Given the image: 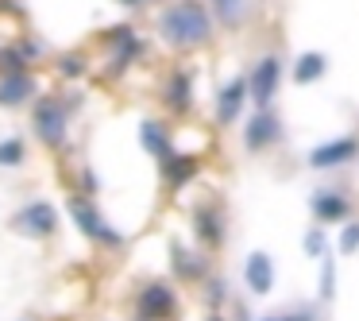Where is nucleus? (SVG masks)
Returning <instances> with one entry per match:
<instances>
[{
	"label": "nucleus",
	"instance_id": "obj_1",
	"mask_svg": "<svg viewBox=\"0 0 359 321\" xmlns=\"http://www.w3.org/2000/svg\"><path fill=\"white\" fill-rule=\"evenodd\" d=\"M158 27H163V35L174 43V47H197V43L209 39V12L201 8V4H194V0H178L174 8L163 12V20H158Z\"/></svg>",
	"mask_w": 359,
	"mask_h": 321
},
{
	"label": "nucleus",
	"instance_id": "obj_2",
	"mask_svg": "<svg viewBox=\"0 0 359 321\" xmlns=\"http://www.w3.org/2000/svg\"><path fill=\"white\" fill-rule=\"evenodd\" d=\"M70 213H74V221L81 225V232H86L89 240L109 244V248H116V244H120L116 228H109V225H104V221H101V213H97L93 205L86 202V197H74V202H70Z\"/></svg>",
	"mask_w": 359,
	"mask_h": 321
},
{
	"label": "nucleus",
	"instance_id": "obj_3",
	"mask_svg": "<svg viewBox=\"0 0 359 321\" xmlns=\"http://www.w3.org/2000/svg\"><path fill=\"white\" fill-rule=\"evenodd\" d=\"M35 132H39L43 143H50V148H62L66 143V112L58 101H39V109H35Z\"/></svg>",
	"mask_w": 359,
	"mask_h": 321
},
{
	"label": "nucleus",
	"instance_id": "obj_4",
	"mask_svg": "<svg viewBox=\"0 0 359 321\" xmlns=\"http://www.w3.org/2000/svg\"><path fill=\"white\" fill-rule=\"evenodd\" d=\"M278 78H282V63H278V55H266L263 63L255 66L251 81H248V93L255 97L259 109H263V105H271L274 89H278Z\"/></svg>",
	"mask_w": 359,
	"mask_h": 321
},
{
	"label": "nucleus",
	"instance_id": "obj_5",
	"mask_svg": "<svg viewBox=\"0 0 359 321\" xmlns=\"http://www.w3.org/2000/svg\"><path fill=\"white\" fill-rule=\"evenodd\" d=\"M274 136H278V117H274L271 109H259L255 117L248 120V132H243V140H248L251 151H263L266 143H274Z\"/></svg>",
	"mask_w": 359,
	"mask_h": 321
},
{
	"label": "nucleus",
	"instance_id": "obj_6",
	"mask_svg": "<svg viewBox=\"0 0 359 321\" xmlns=\"http://www.w3.org/2000/svg\"><path fill=\"white\" fill-rule=\"evenodd\" d=\"M16 225L24 228V232H32V236H50L55 232V209H50L47 202H32V205L20 209Z\"/></svg>",
	"mask_w": 359,
	"mask_h": 321
},
{
	"label": "nucleus",
	"instance_id": "obj_7",
	"mask_svg": "<svg viewBox=\"0 0 359 321\" xmlns=\"http://www.w3.org/2000/svg\"><path fill=\"white\" fill-rule=\"evenodd\" d=\"M174 310V294H170V287H163V282H151V287H143V294H140V313L143 317H166V313Z\"/></svg>",
	"mask_w": 359,
	"mask_h": 321
},
{
	"label": "nucleus",
	"instance_id": "obj_8",
	"mask_svg": "<svg viewBox=\"0 0 359 321\" xmlns=\"http://www.w3.org/2000/svg\"><path fill=\"white\" fill-rule=\"evenodd\" d=\"M351 155H355V136H344V140H332V143H325V148L309 151V163L313 166H340V163H348Z\"/></svg>",
	"mask_w": 359,
	"mask_h": 321
},
{
	"label": "nucleus",
	"instance_id": "obj_9",
	"mask_svg": "<svg viewBox=\"0 0 359 321\" xmlns=\"http://www.w3.org/2000/svg\"><path fill=\"white\" fill-rule=\"evenodd\" d=\"M35 93V81L24 70H12L0 78V105H24Z\"/></svg>",
	"mask_w": 359,
	"mask_h": 321
},
{
	"label": "nucleus",
	"instance_id": "obj_10",
	"mask_svg": "<svg viewBox=\"0 0 359 321\" xmlns=\"http://www.w3.org/2000/svg\"><path fill=\"white\" fill-rule=\"evenodd\" d=\"M243 275H248V287L255 290V294H266L274 282V267H271V256L266 251H255V256H248V267H243Z\"/></svg>",
	"mask_w": 359,
	"mask_h": 321
},
{
	"label": "nucleus",
	"instance_id": "obj_11",
	"mask_svg": "<svg viewBox=\"0 0 359 321\" xmlns=\"http://www.w3.org/2000/svg\"><path fill=\"white\" fill-rule=\"evenodd\" d=\"M243 97H248V81H228V86L220 89V97H217L220 124H232V120L240 117V105H243Z\"/></svg>",
	"mask_w": 359,
	"mask_h": 321
},
{
	"label": "nucleus",
	"instance_id": "obj_12",
	"mask_svg": "<svg viewBox=\"0 0 359 321\" xmlns=\"http://www.w3.org/2000/svg\"><path fill=\"white\" fill-rule=\"evenodd\" d=\"M140 136H143V148H147L155 159H163V163H166V159L174 155V148H170V140H166L163 124H155V120H143Z\"/></svg>",
	"mask_w": 359,
	"mask_h": 321
},
{
	"label": "nucleus",
	"instance_id": "obj_13",
	"mask_svg": "<svg viewBox=\"0 0 359 321\" xmlns=\"http://www.w3.org/2000/svg\"><path fill=\"white\" fill-rule=\"evenodd\" d=\"M313 213H317V221H344L348 217V197L344 194H317Z\"/></svg>",
	"mask_w": 359,
	"mask_h": 321
},
{
	"label": "nucleus",
	"instance_id": "obj_14",
	"mask_svg": "<svg viewBox=\"0 0 359 321\" xmlns=\"http://www.w3.org/2000/svg\"><path fill=\"white\" fill-rule=\"evenodd\" d=\"M325 55H317V51H313V55H302L297 58V66H294V81H302V86H309V81H317L320 74H325Z\"/></svg>",
	"mask_w": 359,
	"mask_h": 321
},
{
	"label": "nucleus",
	"instance_id": "obj_15",
	"mask_svg": "<svg viewBox=\"0 0 359 321\" xmlns=\"http://www.w3.org/2000/svg\"><path fill=\"white\" fill-rule=\"evenodd\" d=\"M194 174H197V163H194V159H182V155H170V159H166V182H170V186H186Z\"/></svg>",
	"mask_w": 359,
	"mask_h": 321
},
{
	"label": "nucleus",
	"instance_id": "obj_16",
	"mask_svg": "<svg viewBox=\"0 0 359 321\" xmlns=\"http://www.w3.org/2000/svg\"><path fill=\"white\" fill-rule=\"evenodd\" d=\"M197 232H201V240H205V244H220V240H224V236H220L224 228H220V221L212 217L209 209L197 213Z\"/></svg>",
	"mask_w": 359,
	"mask_h": 321
},
{
	"label": "nucleus",
	"instance_id": "obj_17",
	"mask_svg": "<svg viewBox=\"0 0 359 321\" xmlns=\"http://www.w3.org/2000/svg\"><path fill=\"white\" fill-rule=\"evenodd\" d=\"M212 8H217V20L220 24H240V12H243V0H212Z\"/></svg>",
	"mask_w": 359,
	"mask_h": 321
},
{
	"label": "nucleus",
	"instance_id": "obj_18",
	"mask_svg": "<svg viewBox=\"0 0 359 321\" xmlns=\"http://www.w3.org/2000/svg\"><path fill=\"white\" fill-rule=\"evenodd\" d=\"M170 105H174V109L189 105V78H186V74H174V78H170Z\"/></svg>",
	"mask_w": 359,
	"mask_h": 321
},
{
	"label": "nucleus",
	"instance_id": "obj_19",
	"mask_svg": "<svg viewBox=\"0 0 359 321\" xmlns=\"http://www.w3.org/2000/svg\"><path fill=\"white\" fill-rule=\"evenodd\" d=\"M24 159V143L20 140H4L0 143V166H16Z\"/></svg>",
	"mask_w": 359,
	"mask_h": 321
},
{
	"label": "nucleus",
	"instance_id": "obj_20",
	"mask_svg": "<svg viewBox=\"0 0 359 321\" xmlns=\"http://www.w3.org/2000/svg\"><path fill=\"white\" fill-rule=\"evenodd\" d=\"M174 259H178V275H189V279L201 275V263H197L194 256H182V248H174Z\"/></svg>",
	"mask_w": 359,
	"mask_h": 321
},
{
	"label": "nucleus",
	"instance_id": "obj_21",
	"mask_svg": "<svg viewBox=\"0 0 359 321\" xmlns=\"http://www.w3.org/2000/svg\"><path fill=\"white\" fill-rule=\"evenodd\" d=\"M332 279H336V267H332V259H325V271H320V298H332Z\"/></svg>",
	"mask_w": 359,
	"mask_h": 321
},
{
	"label": "nucleus",
	"instance_id": "obj_22",
	"mask_svg": "<svg viewBox=\"0 0 359 321\" xmlns=\"http://www.w3.org/2000/svg\"><path fill=\"white\" fill-rule=\"evenodd\" d=\"M359 248V225H348L340 236V251H355Z\"/></svg>",
	"mask_w": 359,
	"mask_h": 321
},
{
	"label": "nucleus",
	"instance_id": "obj_23",
	"mask_svg": "<svg viewBox=\"0 0 359 321\" xmlns=\"http://www.w3.org/2000/svg\"><path fill=\"white\" fill-rule=\"evenodd\" d=\"M305 251H309V256H320V251H325V232H320V228H313V232L305 236Z\"/></svg>",
	"mask_w": 359,
	"mask_h": 321
},
{
	"label": "nucleus",
	"instance_id": "obj_24",
	"mask_svg": "<svg viewBox=\"0 0 359 321\" xmlns=\"http://www.w3.org/2000/svg\"><path fill=\"white\" fill-rule=\"evenodd\" d=\"M224 298V282H209V302H220Z\"/></svg>",
	"mask_w": 359,
	"mask_h": 321
},
{
	"label": "nucleus",
	"instance_id": "obj_25",
	"mask_svg": "<svg viewBox=\"0 0 359 321\" xmlns=\"http://www.w3.org/2000/svg\"><path fill=\"white\" fill-rule=\"evenodd\" d=\"M62 70H66V74H78V70H81V63H78V58H66Z\"/></svg>",
	"mask_w": 359,
	"mask_h": 321
},
{
	"label": "nucleus",
	"instance_id": "obj_26",
	"mask_svg": "<svg viewBox=\"0 0 359 321\" xmlns=\"http://www.w3.org/2000/svg\"><path fill=\"white\" fill-rule=\"evenodd\" d=\"M212 321H220V317H212Z\"/></svg>",
	"mask_w": 359,
	"mask_h": 321
}]
</instances>
